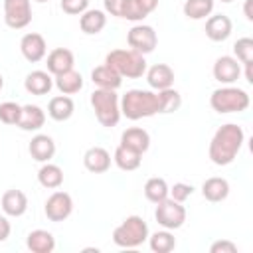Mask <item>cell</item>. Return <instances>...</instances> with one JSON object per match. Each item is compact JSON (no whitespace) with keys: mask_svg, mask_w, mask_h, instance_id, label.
Wrapping results in <instances>:
<instances>
[{"mask_svg":"<svg viewBox=\"0 0 253 253\" xmlns=\"http://www.w3.org/2000/svg\"><path fill=\"white\" fill-rule=\"evenodd\" d=\"M243 128L239 125L227 123L223 126H219L210 142V158L213 164L217 166H225L229 162H233V158L237 156L241 144H243Z\"/></svg>","mask_w":253,"mask_h":253,"instance_id":"obj_1","label":"cell"},{"mask_svg":"<svg viewBox=\"0 0 253 253\" xmlns=\"http://www.w3.org/2000/svg\"><path fill=\"white\" fill-rule=\"evenodd\" d=\"M121 113L130 121H138L142 117H152L158 113L156 95L150 91H142V89H130L123 95Z\"/></svg>","mask_w":253,"mask_h":253,"instance_id":"obj_2","label":"cell"},{"mask_svg":"<svg viewBox=\"0 0 253 253\" xmlns=\"http://www.w3.org/2000/svg\"><path fill=\"white\" fill-rule=\"evenodd\" d=\"M105 63L119 71L121 77H140L146 71L144 55L134 49H113L107 53Z\"/></svg>","mask_w":253,"mask_h":253,"instance_id":"obj_3","label":"cell"},{"mask_svg":"<svg viewBox=\"0 0 253 253\" xmlns=\"http://www.w3.org/2000/svg\"><path fill=\"white\" fill-rule=\"evenodd\" d=\"M91 105L95 109L97 121L103 126H115L121 119V107H119V97L115 89H95L91 93Z\"/></svg>","mask_w":253,"mask_h":253,"instance_id":"obj_4","label":"cell"},{"mask_svg":"<svg viewBox=\"0 0 253 253\" xmlns=\"http://www.w3.org/2000/svg\"><path fill=\"white\" fill-rule=\"evenodd\" d=\"M210 105L217 113H239L249 107V95L239 87H219L211 93Z\"/></svg>","mask_w":253,"mask_h":253,"instance_id":"obj_5","label":"cell"},{"mask_svg":"<svg viewBox=\"0 0 253 253\" xmlns=\"http://www.w3.org/2000/svg\"><path fill=\"white\" fill-rule=\"evenodd\" d=\"M148 235L146 221L138 215H128L119 227L113 231V241L119 247H136L140 245Z\"/></svg>","mask_w":253,"mask_h":253,"instance_id":"obj_6","label":"cell"},{"mask_svg":"<svg viewBox=\"0 0 253 253\" xmlns=\"http://www.w3.org/2000/svg\"><path fill=\"white\" fill-rule=\"evenodd\" d=\"M154 217L166 229H178L186 221V210H184V206L180 202H176L172 198H166V200L156 204Z\"/></svg>","mask_w":253,"mask_h":253,"instance_id":"obj_7","label":"cell"},{"mask_svg":"<svg viewBox=\"0 0 253 253\" xmlns=\"http://www.w3.org/2000/svg\"><path fill=\"white\" fill-rule=\"evenodd\" d=\"M4 22L14 30L26 28L32 22L30 0H4Z\"/></svg>","mask_w":253,"mask_h":253,"instance_id":"obj_8","label":"cell"},{"mask_svg":"<svg viewBox=\"0 0 253 253\" xmlns=\"http://www.w3.org/2000/svg\"><path fill=\"white\" fill-rule=\"evenodd\" d=\"M126 42L130 45V49L138 51V53H150L154 51L156 43H158V38H156V32L152 26H146V24H138L134 28L128 30L126 34Z\"/></svg>","mask_w":253,"mask_h":253,"instance_id":"obj_9","label":"cell"},{"mask_svg":"<svg viewBox=\"0 0 253 253\" xmlns=\"http://www.w3.org/2000/svg\"><path fill=\"white\" fill-rule=\"evenodd\" d=\"M71 210H73V200L63 190H55L47 198V202H45V215H47L49 221H63V219H67Z\"/></svg>","mask_w":253,"mask_h":253,"instance_id":"obj_10","label":"cell"},{"mask_svg":"<svg viewBox=\"0 0 253 253\" xmlns=\"http://www.w3.org/2000/svg\"><path fill=\"white\" fill-rule=\"evenodd\" d=\"M20 49H22V55H24L28 61L36 63V61L43 59V55H45V40H43L42 34L30 32V34H26V36L22 38Z\"/></svg>","mask_w":253,"mask_h":253,"instance_id":"obj_11","label":"cell"},{"mask_svg":"<svg viewBox=\"0 0 253 253\" xmlns=\"http://www.w3.org/2000/svg\"><path fill=\"white\" fill-rule=\"evenodd\" d=\"M239 75H241V67H239L235 57L221 55V57L215 59V63H213V77L219 83H233V81L239 79Z\"/></svg>","mask_w":253,"mask_h":253,"instance_id":"obj_12","label":"cell"},{"mask_svg":"<svg viewBox=\"0 0 253 253\" xmlns=\"http://www.w3.org/2000/svg\"><path fill=\"white\" fill-rule=\"evenodd\" d=\"M73 63H75V55L67 47H55L47 55V71L53 75H59L63 71L73 69Z\"/></svg>","mask_w":253,"mask_h":253,"instance_id":"obj_13","label":"cell"},{"mask_svg":"<svg viewBox=\"0 0 253 253\" xmlns=\"http://www.w3.org/2000/svg\"><path fill=\"white\" fill-rule=\"evenodd\" d=\"M83 164L89 172H95V174L107 172L111 166V154L103 146H91L83 154Z\"/></svg>","mask_w":253,"mask_h":253,"instance_id":"obj_14","label":"cell"},{"mask_svg":"<svg viewBox=\"0 0 253 253\" xmlns=\"http://www.w3.org/2000/svg\"><path fill=\"white\" fill-rule=\"evenodd\" d=\"M121 144L126 146V148H132V150H136L140 154H144L148 150V146H150V134L144 128H140V126H130V128L123 130Z\"/></svg>","mask_w":253,"mask_h":253,"instance_id":"obj_15","label":"cell"},{"mask_svg":"<svg viewBox=\"0 0 253 253\" xmlns=\"http://www.w3.org/2000/svg\"><path fill=\"white\" fill-rule=\"evenodd\" d=\"M231 26L233 24H231L229 16H225V14L210 16L206 22V36L213 42H223L231 34Z\"/></svg>","mask_w":253,"mask_h":253,"instance_id":"obj_16","label":"cell"},{"mask_svg":"<svg viewBox=\"0 0 253 253\" xmlns=\"http://www.w3.org/2000/svg\"><path fill=\"white\" fill-rule=\"evenodd\" d=\"M148 85L154 89H168L174 83V69L168 63H154L146 73Z\"/></svg>","mask_w":253,"mask_h":253,"instance_id":"obj_17","label":"cell"},{"mask_svg":"<svg viewBox=\"0 0 253 253\" xmlns=\"http://www.w3.org/2000/svg\"><path fill=\"white\" fill-rule=\"evenodd\" d=\"M91 79H93V83H95L97 87H101V89H117V87H121V81H123V77L119 75V71L113 69V67L107 65V63L97 65V67L91 71Z\"/></svg>","mask_w":253,"mask_h":253,"instance_id":"obj_18","label":"cell"},{"mask_svg":"<svg viewBox=\"0 0 253 253\" xmlns=\"http://www.w3.org/2000/svg\"><path fill=\"white\" fill-rule=\"evenodd\" d=\"M26 208H28V196L22 190L12 188V190H6L2 194V210L8 215L18 217V215H22L26 211Z\"/></svg>","mask_w":253,"mask_h":253,"instance_id":"obj_19","label":"cell"},{"mask_svg":"<svg viewBox=\"0 0 253 253\" xmlns=\"http://www.w3.org/2000/svg\"><path fill=\"white\" fill-rule=\"evenodd\" d=\"M30 154L38 162H47L55 154V142L47 134H36L30 140Z\"/></svg>","mask_w":253,"mask_h":253,"instance_id":"obj_20","label":"cell"},{"mask_svg":"<svg viewBox=\"0 0 253 253\" xmlns=\"http://www.w3.org/2000/svg\"><path fill=\"white\" fill-rule=\"evenodd\" d=\"M202 194L208 202H221L227 198L229 194V184L225 178H219V176H211L204 182L202 186Z\"/></svg>","mask_w":253,"mask_h":253,"instance_id":"obj_21","label":"cell"},{"mask_svg":"<svg viewBox=\"0 0 253 253\" xmlns=\"http://www.w3.org/2000/svg\"><path fill=\"white\" fill-rule=\"evenodd\" d=\"M28 249L32 253H51L55 247V239L45 229H34L28 233Z\"/></svg>","mask_w":253,"mask_h":253,"instance_id":"obj_22","label":"cell"},{"mask_svg":"<svg viewBox=\"0 0 253 253\" xmlns=\"http://www.w3.org/2000/svg\"><path fill=\"white\" fill-rule=\"evenodd\" d=\"M24 85H26V91L32 93V95H45V93L51 91L53 81H51V77H49L47 71H40L38 69V71L28 73Z\"/></svg>","mask_w":253,"mask_h":253,"instance_id":"obj_23","label":"cell"},{"mask_svg":"<svg viewBox=\"0 0 253 253\" xmlns=\"http://www.w3.org/2000/svg\"><path fill=\"white\" fill-rule=\"evenodd\" d=\"M73 109H75L73 99L67 95H57L47 105V113L53 121H67L73 115Z\"/></svg>","mask_w":253,"mask_h":253,"instance_id":"obj_24","label":"cell"},{"mask_svg":"<svg viewBox=\"0 0 253 253\" xmlns=\"http://www.w3.org/2000/svg\"><path fill=\"white\" fill-rule=\"evenodd\" d=\"M43 123H45V115L38 105H24L22 107V117L18 123V126L22 130H36V128L43 126Z\"/></svg>","mask_w":253,"mask_h":253,"instance_id":"obj_25","label":"cell"},{"mask_svg":"<svg viewBox=\"0 0 253 253\" xmlns=\"http://www.w3.org/2000/svg\"><path fill=\"white\" fill-rule=\"evenodd\" d=\"M105 24H107V18H105V14L101 10H85L83 16L79 18L81 32L83 34H89V36L99 34L105 28Z\"/></svg>","mask_w":253,"mask_h":253,"instance_id":"obj_26","label":"cell"},{"mask_svg":"<svg viewBox=\"0 0 253 253\" xmlns=\"http://www.w3.org/2000/svg\"><path fill=\"white\" fill-rule=\"evenodd\" d=\"M55 85L63 95H73L83 87V77L75 69H69V71L55 75Z\"/></svg>","mask_w":253,"mask_h":253,"instance_id":"obj_27","label":"cell"},{"mask_svg":"<svg viewBox=\"0 0 253 253\" xmlns=\"http://www.w3.org/2000/svg\"><path fill=\"white\" fill-rule=\"evenodd\" d=\"M38 180H40V184H42L43 188L55 190V188H59L61 182H63V170H61L57 164L45 162V164L40 168V172H38Z\"/></svg>","mask_w":253,"mask_h":253,"instance_id":"obj_28","label":"cell"},{"mask_svg":"<svg viewBox=\"0 0 253 253\" xmlns=\"http://www.w3.org/2000/svg\"><path fill=\"white\" fill-rule=\"evenodd\" d=\"M140 160H142L140 152H136L132 148H126L123 144H119L117 150H115V162H117V166L121 170H126V172L128 170H136L140 166Z\"/></svg>","mask_w":253,"mask_h":253,"instance_id":"obj_29","label":"cell"},{"mask_svg":"<svg viewBox=\"0 0 253 253\" xmlns=\"http://www.w3.org/2000/svg\"><path fill=\"white\" fill-rule=\"evenodd\" d=\"M156 105H158V113H174L180 109L182 105V97L176 89L168 87V89H160L156 95Z\"/></svg>","mask_w":253,"mask_h":253,"instance_id":"obj_30","label":"cell"},{"mask_svg":"<svg viewBox=\"0 0 253 253\" xmlns=\"http://www.w3.org/2000/svg\"><path fill=\"white\" fill-rule=\"evenodd\" d=\"M168 190H170V188H168L166 180H164V178H158V176L148 178L146 184H144V196H146V200H150L152 204H158V202L166 200V198H168Z\"/></svg>","mask_w":253,"mask_h":253,"instance_id":"obj_31","label":"cell"},{"mask_svg":"<svg viewBox=\"0 0 253 253\" xmlns=\"http://www.w3.org/2000/svg\"><path fill=\"white\" fill-rule=\"evenodd\" d=\"M211 10H213V0H186L184 4V16L192 20H202L210 16Z\"/></svg>","mask_w":253,"mask_h":253,"instance_id":"obj_32","label":"cell"},{"mask_svg":"<svg viewBox=\"0 0 253 253\" xmlns=\"http://www.w3.org/2000/svg\"><path fill=\"white\" fill-rule=\"evenodd\" d=\"M176 247V239L172 233L168 231H156L152 237H150V249L154 253H168Z\"/></svg>","mask_w":253,"mask_h":253,"instance_id":"obj_33","label":"cell"},{"mask_svg":"<svg viewBox=\"0 0 253 253\" xmlns=\"http://www.w3.org/2000/svg\"><path fill=\"white\" fill-rule=\"evenodd\" d=\"M22 117V107L14 101H6L0 103V121L4 125H18Z\"/></svg>","mask_w":253,"mask_h":253,"instance_id":"obj_34","label":"cell"},{"mask_svg":"<svg viewBox=\"0 0 253 253\" xmlns=\"http://www.w3.org/2000/svg\"><path fill=\"white\" fill-rule=\"evenodd\" d=\"M233 51L241 63L253 61V40L251 38H239L233 45Z\"/></svg>","mask_w":253,"mask_h":253,"instance_id":"obj_35","label":"cell"},{"mask_svg":"<svg viewBox=\"0 0 253 253\" xmlns=\"http://www.w3.org/2000/svg\"><path fill=\"white\" fill-rule=\"evenodd\" d=\"M121 18H126V20L136 22V20L146 18V14H144V10L138 6L136 0H123V6H121Z\"/></svg>","mask_w":253,"mask_h":253,"instance_id":"obj_36","label":"cell"},{"mask_svg":"<svg viewBox=\"0 0 253 253\" xmlns=\"http://www.w3.org/2000/svg\"><path fill=\"white\" fill-rule=\"evenodd\" d=\"M192 192H194V188L190 186V184H184V182H176L170 190H168V194L172 196V200H176V202H184V200H188L190 196H192Z\"/></svg>","mask_w":253,"mask_h":253,"instance_id":"obj_37","label":"cell"},{"mask_svg":"<svg viewBox=\"0 0 253 253\" xmlns=\"http://www.w3.org/2000/svg\"><path fill=\"white\" fill-rule=\"evenodd\" d=\"M87 6H89V0H61V10L71 16L83 14L87 10Z\"/></svg>","mask_w":253,"mask_h":253,"instance_id":"obj_38","label":"cell"},{"mask_svg":"<svg viewBox=\"0 0 253 253\" xmlns=\"http://www.w3.org/2000/svg\"><path fill=\"white\" fill-rule=\"evenodd\" d=\"M210 251L211 253H237V245L229 239H219V241L211 243Z\"/></svg>","mask_w":253,"mask_h":253,"instance_id":"obj_39","label":"cell"},{"mask_svg":"<svg viewBox=\"0 0 253 253\" xmlns=\"http://www.w3.org/2000/svg\"><path fill=\"white\" fill-rule=\"evenodd\" d=\"M121 6H123V0H105V10L111 12V16L121 18Z\"/></svg>","mask_w":253,"mask_h":253,"instance_id":"obj_40","label":"cell"},{"mask_svg":"<svg viewBox=\"0 0 253 253\" xmlns=\"http://www.w3.org/2000/svg\"><path fill=\"white\" fill-rule=\"evenodd\" d=\"M136 2H138V6L144 10V14H146V16H148V14L158 6V0H136Z\"/></svg>","mask_w":253,"mask_h":253,"instance_id":"obj_41","label":"cell"},{"mask_svg":"<svg viewBox=\"0 0 253 253\" xmlns=\"http://www.w3.org/2000/svg\"><path fill=\"white\" fill-rule=\"evenodd\" d=\"M8 235H10V221L4 215H0V241H4Z\"/></svg>","mask_w":253,"mask_h":253,"instance_id":"obj_42","label":"cell"},{"mask_svg":"<svg viewBox=\"0 0 253 253\" xmlns=\"http://www.w3.org/2000/svg\"><path fill=\"white\" fill-rule=\"evenodd\" d=\"M243 14L245 18L251 22L253 20V0H245V6H243Z\"/></svg>","mask_w":253,"mask_h":253,"instance_id":"obj_43","label":"cell"},{"mask_svg":"<svg viewBox=\"0 0 253 253\" xmlns=\"http://www.w3.org/2000/svg\"><path fill=\"white\" fill-rule=\"evenodd\" d=\"M245 81L247 83H253V61L245 63Z\"/></svg>","mask_w":253,"mask_h":253,"instance_id":"obj_44","label":"cell"},{"mask_svg":"<svg viewBox=\"0 0 253 253\" xmlns=\"http://www.w3.org/2000/svg\"><path fill=\"white\" fill-rule=\"evenodd\" d=\"M2 85H4V79H2V75H0V89H2Z\"/></svg>","mask_w":253,"mask_h":253,"instance_id":"obj_45","label":"cell"},{"mask_svg":"<svg viewBox=\"0 0 253 253\" xmlns=\"http://www.w3.org/2000/svg\"><path fill=\"white\" fill-rule=\"evenodd\" d=\"M36 2H47V0H36Z\"/></svg>","mask_w":253,"mask_h":253,"instance_id":"obj_46","label":"cell"},{"mask_svg":"<svg viewBox=\"0 0 253 253\" xmlns=\"http://www.w3.org/2000/svg\"><path fill=\"white\" fill-rule=\"evenodd\" d=\"M221 2H233V0H221Z\"/></svg>","mask_w":253,"mask_h":253,"instance_id":"obj_47","label":"cell"}]
</instances>
